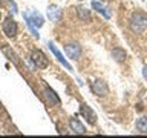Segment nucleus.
I'll return each instance as SVG.
<instances>
[{"instance_id":"obj_1","label":"nucleus","mask_w":147,"mask_h":138,"mask_svg":"<svg viewBox=\"0 0 147 138\" xmlns=\"http://www.w3.org/2000/svg\"><path fill=\"white\" fill-rule=\"evenodd\" d=\"M130 29L135 31L136 34H142L147 29V17L146 14H142L140 11L133 12L130 17Z\"/></svg>"},{"instance_id":"obj_2","label":"nucleus","mask_w":147,"mask_h":138,"mask_svg":"<svg viewBox=\"0 0 147 138\" xmlns=\"http://www.w3.org/2000/svg\"><path fill=\"white\" fill-rule=\"evenodd\" d=\"M31 60H32V63H34L37 68H40V69L48 68V58H46V55H45L43 52H41V51H38V49L32 51V54H31Z\"/></svg>"},{"instance_id":"obj_3","label":"nucleus","mask_w":147,"mask_h":138,"mask_svg":"<svg viewBox=\"0 0 147 138\" xmlns=\"http://www.w3.org/2000/svg\"><path fill=\"white\" fill-rule=\"evenodd\" d=\"M64 52H66V55L69 58L78 60L81 57V46L78 43H67L66 46H64Z\"/></svg>"},{"instance_id":"obj_4","label":"nucleus","mask_w":147,"mask_h":138,"mask_svg":"<svg viewBox=\"0 0 147 138\" xmlns=\"http://www.w3.org/2000/svg\"><path fill=\"white\" fill-rule=\"evenodd\" d=\"M2 26H3V32H5L8 37H16V35H17L18 28H17V23H16V20H14L12 17H8L6 20L3 22Z\"/></svg>"},{"instance_id":"obj_5","label":"nucleus","mask_w":147,"mask_h":138,"mask_svg":"<svg viewBox=\"0 0 147 138\" xmlns=\"http://www.w3.org/2000/svg\"><path fill=\"white\" fill-rule=\"evenodd\" d=\"M90 89H92V92H94L95 95H100V97L107 95V92H109V87H107V85H106L103 80H95L94 83H92Z\"/></svg>"},{"instance_id":"obj_6","label":"nucleus","mask_w":147,"mask_h":138,"mask_svg":"<svg viewBox=\"0 0 147 138\" xmlns=\"http://www.w3.org/2000/svg\"><path fill=\"white\" fill-rule=\"evenodd\" d=\"M48 48H49L51 51H52V54L55 55V57H57L58 62L61 63V64H63V66L66 68V69H69V71H71V69H72V68H71V64H69V63L66 62V58H64L63 55H61V52H60V51H58L57 48H55V45L52 43V41H49V43H48Z\"/></svg>"},{"instance_id":"obj_7","label":"nucleus","mask_w":147,"mask_h":138,"mask_svg":"<svg viewBox=\"0 0 147 138\" xmlns=\"http://www.w3.org/2000/svg\"><path fill=\"white\" fill-rule=\"evenodd\" d=\"M81 115L87 120V121H89V124H94V123H95V120H96V118H95L94 110H92L87 104H83V106H81Z\"/></svg>"},{"instance_id":"obj_8","label":"nucleus","mask_w":147,"mask_h":138,"mask_svg":"<svg viewBox=\"0 0 147 138\" xmlns=\"http://www.w3.org/2000/svg\"><path fill=\"white\" fill-rule=\"evenodd\" d=\"M48 17H49V20H52V22H58L60 17H61V9L58 6H55V5H51L48 8Z\"/></svg>"},{"instance_id":"obj_9","label":"nucleus","mask_w":147,"mask_h":138,"mask_svg":"<svg viewBox=\"0 0 147 138\" xmlns=\"http://www.w3.org/2000/svg\"><path fill=\"white\" fill-rule=\"evenodd\" d=\"M69 126H71V129L75 133H80V135H83V133H86V129H84V126L78 121L77 118H71L69 120Z\"/></svg>"},{"instance_id":"obj_10","label":"nucleus","mask_w":147,"mask_h":138,"mask_svg":"<svg viewBox=\"0 0 147 138\" xmlns=\"http://www.w3.org/2000/svg\"><path fill=\"white\" fill-rule=\"evenodd\" d=\"M26 17L29 18V20L32 22V25L37 26V28H40V26H43V17L40 16L38 12H35V11H31V14H26Z\"/></svg>"},{"instance_id":"obj_11","label":"nucleus","mask_w":147,"mask_h":138,"mask_svg":"<svg viewBox=\"0 0 147 138\" xmlns=\"http://www.w3.org/2000/svg\"><path fill=\"white\" fill-rule=\"evenodd\" d=\"M45 95H46V98H48L49 104H58L60 103V98L57 97V94H55L52 89H49V87H45Z\"/></svg>"},{"instance_id":"obj_12","label":"nucleus","mask_w":147,"mask_h":138,"mask_svg":"<svg viewBox=\"0 0 147 138\" xmlns=\"http://www.w3.org/2000/svg\"><path fill=\"white\" fill-rule=\"evenodd\" d=\"M92 8L95 9V11H98V12H101L103 16L106 17V18H110V12L107 11V8H104L103 5H101L100 2H96V0H94L92 2Z\"/></svg>"},{"instance_id":"obj_13","label":"nucleus","mask_w":147,"mask_h":138,"mask_svg":"<svg viewBox=\"0 0 147 138\" xmlns=\"http://www.w3.org/2000/svg\"><path fill=\"white\" fill-rule=\"evenodd\" d=\"M77 12H78V17H80L83 22H90V20H92L89 9H86V8H78Z\"/></svg>"},{"instance_id":"obj_14","label":"nucleus","mask_w":147,"mask_h":138,"mask_svg":"<svg viewBox=\"0 0 147 138\" xmlns=\"http://www.w3.org/2000/svg\"><path fill=\"white\" fill-rule=\"evenodd\" d=\"M3 54L6 55V57L11 60V62H14L16 64H18V58H17V54L14 52V51L11 48H8V46H3Z\"/></svg>"},{"instance_id":"obj_15","label":"nucleus","mask_w":147,"mask_h":138,"mask_svg":"<svg viewBox=\"0 0 147 138\" xmlns=\"http://www.w3.org/2000/svg\"><path fill=\"white\" fill-rule=\"evenodd\" d=\"M112 57L117 60V62H124V58H126V52H124L121 48H115V49H112Z\"/></svg>"},{"instance_id":"obj_16","label":"nucleus","mask_w":147,"mask_h":138,"mask_svg":"<svg viewBox=\"0 0 147 138\" xmlns=\"http://www.w3.org/2000/svg\"><path fill=\"white\" fill-rule=\"evenodd\" d=\"M136 129L142 133H147V117H142L136 121Z\"/></svg>"},{"instance_id":"obj_17","label":"nucleus","mask_w":147,"mask_h":138,"mask_svg":"<svg viewBox=\"0 0 147 138\" xmlns=\"http://www.w3.org/2000/svg\"><path fill=\"white\" fill-rule=\"evenodd\" d=\"M23 17H25V20H26V25L29 26V29H31V32H32V35H34V37H37V39H38L40 35H38V32H37V29L34 28V25H32V22H31L29 18L26 17V14H23Z\"/></svg>"},{"instance_id":"obj_18","label":"nucleus","mask_w":147,"mask_h":138,"mask_svg":"<svg viewBox=\"0 0 147 138\" xmlns=\"http://www.w3.org/2000/svg\"><path fill=\"white\" fill-rule=\"evenodd\" d=\"M142 75H144V78L147 80V64L144 66V69H142Z\"/></svg>"},{"instance_id":"obj_19","label":"nucleus","mask_w":147,"mask_h":138,"mask_svg":"<svg viewBox=\"0 0 147 138\" xmlns=\"http://www.w3.org/2000/svg\"><path fill=\"white\" fill-rule=\"evenodd\" d=\"M0 110H2V104H0Z\"/></svg>"},{"instance_id":"obj_20","label":"nucleus","mask_w":147,"mask_h":138,"mask_svg":"<svg viewBox=\"0 0 147 138\" xmlns=\"http://www.w3.org/2000/svg\"><path fill=\"white\" fill-rule=\"evenodd\" d=\"M0 17H2V14H0Z\"/></svg>"}]
</instances>
